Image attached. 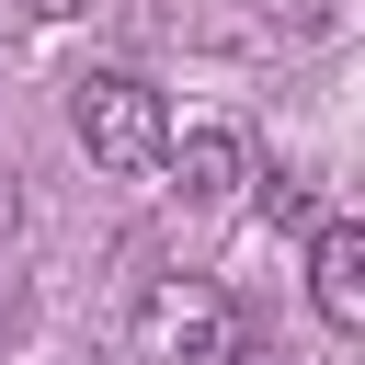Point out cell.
<instances>
[{
  "label": "cell",
  "instance_id": "cell-1",
  "mask_svg": "<svg viewBox=\"0 0 365 365\" xmlns=\"http://www.w3.org/2000/svg\"><path fill=\"white\" fill-rule=\"evenodd\" d=\"M125 342H137V365H240V308H228V285H205V274H160V285L137 297Z\"/></svg>",
  "mask_w": 365,
  "mask_h": 365
},
{
  "label": "cell",
  "instance_id": "cell-2",
  "mask_svg": "<svg viewBox=\"0 0 365 365\" xmlns=\"http://www.w3.org/2000/svg\"><path fill=\"white\" fill-rule=\"evenodd\" d=\"M68 137H80L103 171H160L171 103H160L137 68H91V80H68Z\"/></svg>",
  "mask_w": 365,
  "mask_h": 365
},
{
  "label": "cell",
  "instance_id": "cell-3",
  "mask_svg": "<svg viewBox=\"0 0 365 365\" xmlns=\"http://www.w3.org/2000/svg\"><path fill=\"white\" fill-rule=\"evenodd\" d=\"M160 171H171L182 205H228L251 182V148H240V125H171L160 137Z\"/></svg>",
  "mask_w": 365,
  "mask_h": 365
},
{
  "label": "cell",
  "instance_id": "cell-4",
  "mask_svg": "<svg viewBox=\"0 0 365 365\" xmlns=\"http://www.w3.org/2000/svg\"><path fill=\"white\" fill-rule=\"evenodd\" d=\"M308 308L331 331H365V228L354 217H308Z\"/></svg>",
  "mask_w": 365,
  "mask_h": 365
},
{
  "label": "cell",
  "instance_id": "cell-5",
  "mask_svg": "<svg viewBox=\"0 0 365 365\" xmlns=\"http://www.w3.org/2000/svg\"><path fill=\"white\" fill-rule=\"evenodd\" d=\"M262 11H274L285 34H331V23H342V0H262Z\"/></svg>",
  "mask_w": 365,
  "mask_h": 365
},
{
  "label": "cell",
  "instance_id": "cell-6",
  "mask_svg": "<svg viewBox=\"0 0 365 365\" xmlns=\"http://www.w3.org/2000/svg\"><path fill=\"white\" fill-rule=\"evenodd\" d=\"M23 11H80V0H23Z\"/></svg>",
  "mask_w": 365,
  "mask_h": 365
},
{
  "label": "cell",
  "instance_id": "cell-7",
  "mask_svg": "<svg viewBox=\"0 0 365 365\" xmlns=\"http://www.w3.org/2000/svg\"><path fill=\"white\" fill-rule=\"evenodd\" d=\"M262 365H297V354H262Z\"/></svg>",
  "mask_w": 365,
  "mask_h": 365
}]
</instances>
